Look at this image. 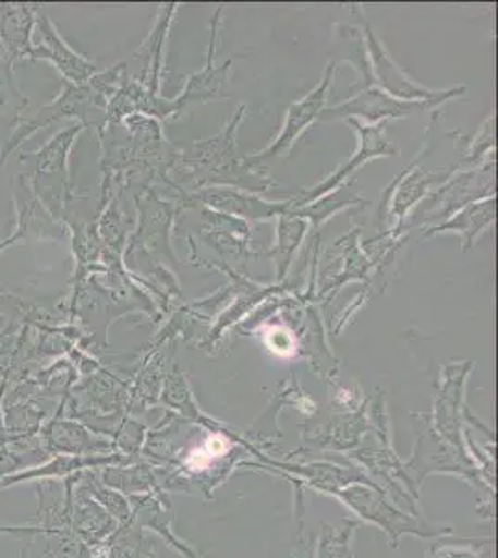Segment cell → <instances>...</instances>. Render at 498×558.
Returning <instances> with one entry per match:
<instances>
[{
  "mask_svg": "<svg viewBox=\"0 0 498 558\" xmlns=\"http://www.w3.org/2000/svg\"><path fill=\"white\" fill-rule=\"evenodd\" d=\"M404 468L416 492H421L424 478L432 473L461 476L471 484V488L476 489L482 515L493 518V488L479 475L467 449H460L447 441L429 423H423V430L416 432L415 449L410 460L404 462Z\"/></svg>",
  "mask_w": 498,
  "mask_h": 558,
  "instance_id": "cell-1",
  "label": "cell"
},
{
  "mask_svg": "<svg viewBox=\"0 0 498 558\" xmlns=\"http://www.w3.org/2000/svg\"><path fill=\"white\" fill-rule=\"evenodd\" d=\"M38 7L0 4V68L12 83L13 71L21 60H31L32 34Z\"/></svg>",
  "mask_w": 498,
  "mask_h": 558,
  "instance_id": "cell-6",
  "label": "cell"
},
{
  "mask_svg": "<svg viewBox=\"0 0 498 558\" xmlns=\"http://www.w3.org/2000/svg\"><path fill=\"white\" fill-rule=\"evenodd\" d=\"M102 484H107L108 488L118 489L123 495H142L149 494L153 489L158 488L157 473L153 465L139 463V465H131V468H118L110 465L99 473Z\"/></svg>",
  "mask_w": 498,
  "mask_h": 558,
  "instance_id": "cell-10",
  "label": "cell"
},
{
  "mask_svg": "<svg viewBox=\"0 0 498 558\" xmlns=\"http://www.w3.org/2000/svg\"><path fill=\"white\" fill-rule=\"evenodd\" d=\"M81 484L88 489V494L99 502L108 514L112 515L120 525L126 521L133 520V507L129 502V497L114 488H108L107 484H102L99 473L88 470L81 473Z\"/></svg>",
  "mask_w": 498,
  "mask_h": 558,
  "instance_id": "cell-12",
  "label": "cell"
},
{
  "mask_svg": "<svg viewBox=\"0 0 498 558\" xmlns=\"http://www.w3.org/2000/svg\"><path fill=\"white\" fill-rule=\"evenodd\" d=\"M329 495H333L339 501L344 502L352 512L360 515L361 520L379 526L389 536V546L392 549H398L400 539L405 534L428 539L452 536L454 533L452 526L434 525L428 520H424V515L416 518V515L400 510L374 484H348L344 488L335 489Z\"/></svg>",
  "mask_w": 498,
  "mask_h": 558,
  "instance_id": "cell-2",
  "label": "cell"
},
{
  "mask_svg": "<svg viewBox=\"0 0 498 558\" xmlns=\"http://www.w3.org/2000/svg\"><path fill=\"white\" fill-rule=\"evenodd\" d=\"M32 36H36V44L32 41L31 62L34 60L51 62L70 84L86 83L89 76L94 75V64L65 44V39L58 33L57 26L52 25L49 15L38 12Z\"/></svg>",
  "mask_w": 498,
  "mask_h": 558,
  "instance_id": "cell-5",
  "label": "cell"
},
{
  "mask_svg": "<svg viewBox=\"0 0 498 558\" xmlns=\"http://www.w3.org/2000/svg\"><path fill=\"white\" fill-rule=\"evenodd\" d=\"M486 539H448L447 536L437 538L426 558H486L484 544Z\"/></svg>",
  "mask_w": 498,
  "mask_h": 558,
  "instance_id": "cell-15",
  "label": "cell"
},
{
  "mask_svg": "<svg viewBox=\"0 0 498 558\" xmlns=\"http://www.w3.org/2000/svg\"><path fill=\"white\" fill-rule=\"evenodd\" d=\"M45 451L49 454H108L114 452V444L107 438L95 436L94 432L75 421L54 417L45 425L44 436Z\"/></svg>",
  "mask_w": 498,
  "mask_h": 558,
  "instance_id": "cell-7",
  "label": "cell"
},
{
  "mask_svg": "<svg viewBox=\"0 0 498 558\" xmlns=\"http://www.w3.org/2000/svg\"><path fill=\"white\" fill-rule=\"evenodd\" d=\"M13 199L15 226L10 236L0 241V252L17 241H58L65 235V228L45 207L23 173L13 183Z\"/></svg>",
  "mask_w": 498,
  "mask_h": 558,
  "instance_id": "cell-4",
  "label": "cell"
},
{
  "mask_svg": "<svg viewBox=\"0 0 498 558\" xmlns=\"http://www.w3.org/2000/svg\"><path fill=\"white\" fill-rule=\"evenodd\" d=\"M129 502L133 507L134 521L144 531L147 529L160 534L177 553H181L184 557L197 558V553L189 544H184L183 539L177 538V534L171 531L173 512H171L170 501L166 499L165 489L157 488L149 494L131 495Z\"/></svg>",
  "mask_w": 498,
  "mask_h": 558,
  "instance_id": "cell-9",
  "label": "cell"
},
{
  "mask_svg": "<svg viewBox=\"0 0 498 558\" xmlns=\"http://www.w3.org/2000/svg\"><path fill=\"white\" fill-rule=\"evenodd\" d=\"M76 483L75 494H71V526L84 546H97L107 542L120 523L88 494L81 484V476Z\"/></svg>",
  "mask_w": 498,
  "mask_h": 558,
  "instance_id": "cell-8",
  "label": "cell"
},
{
  "mask_svg": "<svg viewBox=\"0 0 498 558\" xmlns=\"http://www.w3.org/2000/svg\"><path fill=\"white\" fill-rule=\"evenodd\" d=\"M107 546L110 558H158L151 539L134 518L118 526V531L107 539Z\"/></svg>",
  "mask_w": 498,
  "mask_h": 558,
  "instance_id": "cell-11",
  "label": "cell"
},
{
  "mask_svg": "<svg viewBox=\"0 0 498 558\" xmlns=\"http://www.w3.org/2000/svg\"><path fill=\"white\" fill-rule=\"evenodd\" d=\"M357 521L344 520L339 525L323 523L316 536L315 558H353L352 538Z\"/></svg>",
  "mask_w": 498,
  "mask_h": 558,
  "instance_id": "cell-13",
  "label": "cell"
},
{
  "mask_svg": "<svg viewBox=\"0 0 498 558\" xmlns=\"http://www.w3.org/2000/svg\"><path fill=\"white\" fill-rule=\"evenodd\" d=\"M315 534H311V536H302L300 544H297V546L292 549L291 555H289L287 558H315Z\"/></svg>",
  "mask_w": 498,
  "mask_h": 558,
  "instance_id": "cell-17",
  "label": "cell"
},
{
  "mask_svg": "<svg viewBox=\"0 0 498 558\" xmlns=\"http://www.w3.org/2000/svg\"><path fill=\"white\" fill-rule=\"evenodd\" d=\"M81 129H83L81 125H70L54 134L45 146L39 147L38 151L21 155V162H32L31 168L23 175L28 179V183L44 202L45 207L52 213H58L65 199V194H70L68 157Z\"/></svg>",
  "mask_w": 498,
  "mask_h": 558,
  "instance_id": "cell-3",
  "label": "cell"
},
{
  "mask_svg": "<svg viewBox=\"0 0 498 558\" xmlns=\"http://www.w3.org/2000/svg\"><path fill=\"white\" fill-rule=\"evenodd\" d=\"M326 88H328V81H324L323 86L316 89V92H313L305 101L300 102V105L292 108L284 133L281 134V138L278 140L276 147H274V149H268L266 153L279 151L281 147L287 146V144H291V140L296 136L297 131H300L307 121H311V118L316 114V110H318V108L323 107L324 99H326V97H324ZM266 153H263L260 157H265Z\"/></svg>",
  "mask_w": 498,
  "mask_h": 558,
  "instance_id": "cell-14",
  "label": "cell"
},
{
  "mask_svg": "<svg viewBox=\"0 0 498 558\" xmlns=\"http://www.w3.org/2000/svg\"><path fill=\"white\" fill-rule=\"evenodd\" d=\"M26 97L21 94L20 89L15 88V84L2 83L0 81V114H4V110L13 108L17 114L26 107Z\"/></svg>",
  "mask_w": 498,
  "mask_h": 558,
  "instance_id": "cell-16",
  "label": "cell"
}]
</instances>
